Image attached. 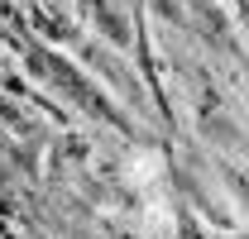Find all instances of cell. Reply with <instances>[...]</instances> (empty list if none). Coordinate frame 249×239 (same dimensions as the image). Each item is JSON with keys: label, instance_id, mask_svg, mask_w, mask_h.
<instances>
[]
</instances>
